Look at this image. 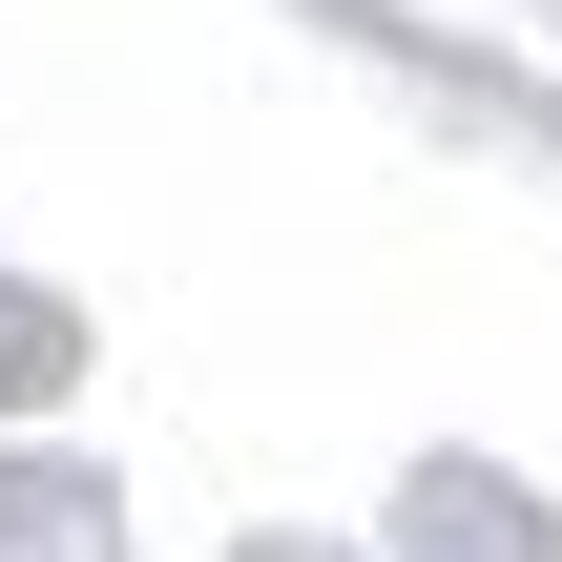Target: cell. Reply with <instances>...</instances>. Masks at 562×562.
<instances>
[{
  "instance_id": "6da1fadb",
  "label": "cell",
  "mask_w": 562,
  "mask_h": 562,
  "mask_svg": "<svg viewBox=\"0 0 562 562\" xmlns=\"http://www.w3.org/2000/svg\"><path fill=\"white\" fill-rule=\"evenodd\" d=\"M271 562H313V542H271Z\"/></svg>"
}]
</instances>
